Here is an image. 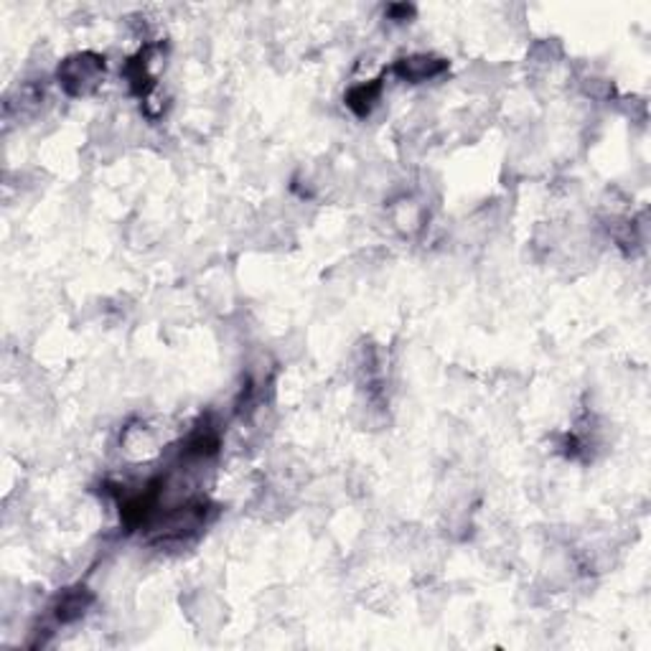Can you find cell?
Returning <instances> with one entry per match:
<instances>
[{"label": "cell", "mask_w": 651, "mask_h": 651, "mask_svg": "<svg viewBox=\"0 0 651 651\" xmlns=\"http://www.w3.org/2000/svg\"><path fill=\"white\" fill-rule=\"evenodd\" d=\"M102 72H105L102 59L95 57V54H79V57L64 61V67L59 69V79L69 95H87L97 84Z\"/></svg>", "instance_id": "6da1fadb"}, {"label": "cell", "mask_w": 651, "mask_h": 651, "mask_svg": "<svg viewBox=\"0 0 651 651\" xmlns=\"http://www.w3.org/2000/svg\"><path fill=\"white\" fill-rule=\"evenodd\" d=\"M448 64L443 59L427 57V54H420V57H410L403 59L397 64V75L407 82H425V79H433L441 75Z\"/></svg>", "instance_id": "7a4b0ae2"}, {"label": "cell", "mask_w": 651, "mask_h": 651, "mask_svg": "<svg viewBox=\"0 0 651 651\" xmlns=\"http://www.w3.org/2000/svg\"><path fill=\"white\" fill-rule=\"evenodd\" d=\"M90 606H92V593L87 588H75V591L61 593L59 603L54 606V616L61 624H72V621L82 618Z\"/></svg>", "instance_id": "3957f363"}, {"label": "cell", "mask_w": 651, "mask_h": 651, "mask_svg": "<svg viewBox=\"0 0 651 651\" xmlns=\"http://www.w3.org/2000/svg\"><path fill=\"white\" fill-rule=\"evenodd\" d=\"M380 92H382V84H380V79H374V82H366V84H359V87H354L349 97H346V105L357 113V115H366L372 107H374V102L380 99Z\"/></svg>", "instance_id": "277c9868"}]
</instances>
